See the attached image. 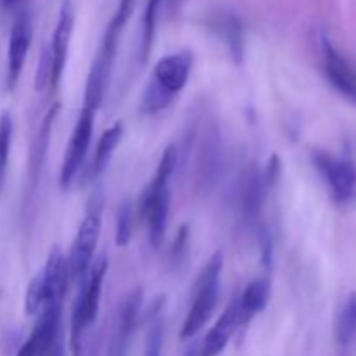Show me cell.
I'll use <instances>...</instances> for the list:
<instances>
[{
	"instance_id": "cell-1",
	"label": "cell",
	"mask_w": 356,
	"mask_h": 356,
	"mask_svg": "<svg viewBox=\"0 0 356 356\" xmlns=\"http://www.w3.org/2000/svg\"><path fill=\"white\" fill-rule=\"evenodd\" d=\"M136 0H120L117 10H115L113 17L108 23L106 31L103 35L97 54L94 58L92 65H90L89 76H87L86 83V94H83V106L87 110L96 111L103 103L104 92H106L108 80H110L111 68H113L115 58H117L118 42H120V35L124 31L125 24L131 19L132 13H134Z\"/></svg>"
},
{
	"instance_id": "cell-2",
	"label": "cell",
	"mask_w": 356,
	"mask_h": 356,
	"mask_svg": "<svg viewBox=\"0 0 356 356\" xmlns=\"http://www.w3.org/2000/svg\"><path fill=\"white\" fill-rule=\"evenodd\" d=\"M177 163V148L169 146L163 152L156 167L155 177L152 184L146 188L145 195L141 198V214L148 222L149 243L153 249H160L163 243V236L167 232V222H169L170 212V177Z\"/></svg>"
},
{
	"instance_id": "cell-3",
	"label": "cell",
	"mask_w": 356,
	"mask_h": 356,
	"mask_svg": "<svg viewBox=\"0 0 356 356\" xmlns=\"http://www.w3.org/2000/svg\"><path fill=\"white\" fill-rule=\"evenodd\" d=\"M108 271V256L99 254L92 261L87 273L86 280L82 282L83 287L76 298L75 306L72 313V325H70V346H72L73 356L82 355V341L86 336V330L96 320L99 313V301H101V289H103L104 277Z\"/></svg>"
},
{
	"instance_id": "cell-4",
	"label": "cell",
	"mask_w": 356,
	"mask_h": 356,
	"mask_svg": "<svg viewBox=\"0 0 356 356\" xmlns=\"http://www.w3.org/2000/svg\"><path fill=\"white\" fill-rule=\"evenodd\" d=\"M222 261H225L222 252L218 250L212 254L207 266L202 270L193 289V302L181 329V339H190L197 336L214 313L219 299V287H221Z\"/></svg>"
},
{
	"instance_id": "cell-5",
	"label": "cell",
	"mask_w": 356,
	"mask_h": 356,
	"mask_svg": "<svg viewBox=\"0 0 356 356\" xmlns=\"http://www.w3.org/2000/svg\"><path fill=\"white\" fill-rule=\"evenodd\" d=\"M101 219H103V198L101 195L90 198L87 204L86 214L76 232L75 242L72 245L68 261L70 280L83 282L86 280L89 268L92 264L94 250H96L97 240L101 233Z\"/></svg>"
},
{
	"instance_id": "cell-6",
	"label": "cell",
	"mask_w": 356,
	"mask_h": 356,
	"mask_svg": "<svg viewBox=\"0 0 356 356\" xmlns=\"http://www.w3.org/2000/svg\"><path fill=\"white\" fill-rule=\"evenodd\" d=\"M313 162L325 181L329 193L337 205H348L356 198V167L346 159L327 152L313 153Z\"/></svg>"
},
{
	"instance_id": "cell-7",
	"label": "cell",
	"mask_w": 356,
	"mask_h": 356,
	"mask_svg": "<svg viewBox=\"0 0 356 356\" xmlns=\"http://www.w3.org/2000/svg\"><path fill=\"white\" fill-rule=\"evenodd\" d=\"M94 115H96V111L82 108L79 120H76L75 127H73L72 138H70L68 148H66L65 159H63L61 163V172H59V186H61L63 191H66L72 186L80 167H82L83 159H86L87 149H89L90 145V138H92Z\"/></svg>"
},
{
	"instance_id": "cell-8",
	"label": "cell",
	"mask_w": 356,
	"mask_h": 356,
	"mask_svg": "<svg viewBox=\"0 0 356 356\" xmlns=\"http://www.w3.org/2000/svg\"><path fill=\"white\" fill-rule=\"evenodd\" d=\"M31 38H33V24L28 14H19L14 19L10 28L9 37V51H7V75H6V89L14 90L23 72L24 61H26L28 51H30Z\"/></svg>"
},
{
	"instance_id": "cell-9",
	"label": "cell",
	"mask_w": 356,
	"mask_h": 356,
	"mask_svg": "<svg viewBox=\"0 0 356 356\" xmlns=\"http://www.w3.org/2000/svg\"><path fill=\"white\" fill-rule=\"evenodd\" d=\"M191 66H193V56L188 51L174 52L159 59L153 70V82L159 83L169 96H176L186 86L190 79Z\"/></svg>"
},
{
	"instance_id": "cell-10",
	"label": "cell",
	"mask_w": 356,
	"mask_h": 356,
	"mask_svg": "<svg viewBox=\"0 0 356 356\" xmlns=\"http://www.w3.org/2000/svg\"><path fill=\"white\" fill-rule=\"evenodd\" d=\"M322 54H323V70L337 92L343 94L348 101L356 104V73L350 63L341 56L332 45V42L323 35L322 37Z\"/></svg>"
},
{
	"instance_id": "cell-11",
	"label": "cell",
	"mask_w": 356,
	"mask_h": 356,
	"mask_svg": "<svg viewBox=\"0 0 356 356\" xmlns=\"http://www.w3.org/2000/svg\"><path fill=\"white\" fill-rule=\"evenodd\" d=\"M73 23H75V13H73L72 0H63L58 23H56L54 33H52L51 47H49L52 56V87H58L63 72H65L70 40H72L73 33Z\"/></svg>"
},
{
	"instance_id": "cell-12",
	"label": "cell",
	"mask_w": 356,
	"mask_h": 356,
	"mask_svg": "<svg viewBox=\"0 0 356 356\" xmlns=\"http://www.w3.org/2000/svg\"><path fill=\"white\" fill-rule=\"evenodd\" d=\"M236 327H240V315H238V298L232 299L222 315L219 316L218 322L214 323L211 330L205 336L202 343L198 356H218L225 351L226 344L235 334Z\"/></svg>"
},
{
	"instance_id": "cell-13",
	"label": "cell",
	"mask_w": 356,
	"mask_h": 356,
	"mask_svg": "<svg viewBox=\"0 0 356 356\" xmlns=\"http://www.w3.org/2000/svg\"><path fill=\"white\" fill-rule=\"evenodd\" d=\"M266 177L256 167H250L242 179L240 186V211L247 222H256L263 209L266 197Z\"/></svg>"
},
{
	"instance_id": "cell-14",
	"label": "cell",
	"mask_w": 356,
	"mask_h": 356,
	"mask_svg": "<svg viewBox=\"0 0 356 356\" xmlns=\"http://www.w3.org/2000/svg\"><path fill=\"white\" fill-rule=\"evenodd\" d=\"M271 294V282L268 277H259L250 282L238 298L240 325H247L257 313L268 306Z\"/></svg>"
},
{
	"instance_id": "cell-15",
	"label": "cell",
	"mask_w": 356,
	"mask_h": 356,
	"mask_svg": "<svg viewBox=\"0 0 356 356\" xmlns=\"http://www.w3.org/2000/svg\"><path fill=\"white\" fill-rule=\"evenodd\" d=\"M212 28L228 49L233 63L240 65L243 59V28L238 17L232 13H219L212 19Z\"/></svg>"
},
{
	"instance_id": "cell-16",
	"label": "cell",
	"mask_w": 356,
	"mask_h": 356,
	"mask_svg": "<svg viewBox=\"0 0 356 356\" xmlns=\"http://www.w3.org/2000/svg\"><path fill=\"white\" fill-rule=\"evenodd\" d=\"M143 305V291L141 289H136L129 294V298L125 299L124 308H122L120 313V322H118L117 336H115V350L118 353L127 348L129 341H131L132 332L136 329V323H138L139 309H141Z\"/></svg>"
},
{
	"instance_id": "cell-17",
	"label": "cell",
	"mask_w": 356,
	"mask_h": 356,
	"mask_svg": "<svg viewBox=\"0 0 356 356\" xmlns=\"http://www.w3.org/2000/svg\"><path fill=\"white\" fill-rule=\"evenodd\" d=\"M122 136H124V124L122 122H117L115 125H111L108 131L103 132V136L97 141L96 155H94L92 165H90L89 174L90 179H96L101 174L106 170L108 163H110L111 156H113V152L117 149V146L120 145Z\"/></svg>"
},
{
	"instance_id": "cell-18",
	"label": "cell",
	"mask_w": 356,
	"mask_h": 356,
	"mask_svg": "<svg viewBox=\"0 0 356 356\" xmlns=\"http://www.w3.org/2000/svg\"><path fill=\"white\" fill-rule=\"evenodd\" d=\"M356 339V292H351L341 306L336 320V341L346 348Z\"/></svg>"
},
{
	"instance_id": "cell-19",
	"label": "cell",
	"mask_w": 356,
	"mask_h": 356,
	"mask_svg": "<svg viewBox=\"0 0 356 356\" xmlns=\"http://www.w3.org/2000/svg\"><path fill=\"white\" fill-rule=\"evenodd\" d=\"M163 0H148L145 7V14H143V31H141V63H146L149 52H152L153 40H155L156 33V17H159L160 6Z\"/></svg>"
},
{
	"instance_id": "cell-20",
	"label": "cell",
	"mask_w": 356,
	"mask_h": 356,
	"mask_svg": "<svg viewBox=\"0 0 356 356\" xmlns=\"http://www.w3.org/2000/svg\"><path fill=\"white\" fill-rule=\"evenodd\" d=\"M174 97L169 96L162 87L159 86L156 82L149 80V83L146 86L145 92H143V99H141V111L145 115H153L162 111L163 108H167L170 104Z\"/></svg>"
},
{
	"instance_id": "cell-21",
	"label": "cell",
	"mask_w": 356,
	"mask_h": 356,
	"mask_svg": "<svg viewBox=\"0 0 356 356\" xmlns=\"http://www.w3.org/2000/svg\"><path fill=\"white\" fill-rule=\"evenodd\" d=\"M132 226H134V207L131 200H124L117 212V229H115V243L118 247L129 245L132 238Z\"/></svg>"
},
{
	"instance_id": "cell-22",
	"label": "cell",
	"mask_w": 356,
	"mask_h": 356,
	"mask_svg": "<svg viewBox=\"0 0 356 356\" xmlns=\"http://www.w3.org/2000/svg\"><path fill=\"white\" fill-rule=\"evenodd\" d=\"M45 305V287H44V278L42 273H38L37 277H33V280L30 282L26 291V298H24V313L28 316H33L37 313L42 312Z\"/></svg>"
},
{
	"instance_id": "cell-23",
	"label": "cell",
	"mask_w": 356,
	"mask_h": 356,
	"mask_svg": "<svg viewBox=\"0 0 356 356\" xmlns=\"http://www.w3.org/2000/svg\"><path fill=\"white\" fill-rule=\"evenodd\" d=\"M13 117H10L9 111H3V113L0 115V177H3L7 160H9L10 143H13Z\"/></svg>"
},
{
	"instance_id": "cell-24",
	"label": "cell",
	"mask_w": 356,
	"mask_h": 356,
	"mask_svg": "<svg viewBox=\"0 0 356 356\" xmlns=\"http://www.w3.org/2000/svg\"><path fill=\"white\" fill-rule=\"evenodd\" d=\"M52 82V56H51V49L45 47L42 51V58L40 63H38L37 68V75H35V90L42 92L45 90V87L51 86Z\"/></svg>"
},
{
	"instance_id": "cell-25",
	"label": "cell",
	"mask_w": 356,
	"mask_h": 356,
	"mask_svg": "<svg viewBox=\"0 0 356 356\" xmlns=\"http://www.w3.org/2000/svg\"><path fill=\"white\" fill-rule=\"evenodd\" d=\"M162 323H155V327L149 332L148 341H146L145 356H160L162 351Z\"/></svg>"
},
{
	"instance_id": "cell-26",
	"label": "cell",
	"mask_w": 356,
	"mask_h": 356,
	"mask_svg": "<svg viewBox=\"0 0 356 356\" xmlns=\"http://www.w3.org/2000/svg\"><path fill=\"white\" fill-rule=\"evenodd\" d=\"M45 356H66V351H65V339L63 337H59L58 341H56L54 344H52L51 350L45 353Z\"/></svg>"
},
{
	"instance_id": "cell-27",
	"label": "cell",
	"mask_w": 356,
	"mask_h": 356,
	"mask_svg": "<svg viewBox=\"0 0 356 356\" xmlns=\"http://www.w3.org/2000/svg\"><path fill=\"white\" fill-rule=\"evenodd\" d=\"M16 356H35V348H33V343H31L30 339L26 341V343L23 344V346L19 348V351H17Z\"/></svg>"
},
{
	"instance_id": "cell-28",
	"label": "cell",
	"mask_w": 356,
	"mask_h": 356,
	"mask_svg": "<svg viewBox=\"0 0 356 356\" xmlns=\"http://www.w3.org/2000/svg\"><path fill=\"white\" fill-rule=\"evenodd\" d=\"M167 3H169V7H172V9H179L181 6H183L184 0H165Z\"/></svg>"
},
{
	"instance_id": "cell-29",
	"label": "cell",
	"mask_w": 356,
	"mask_h": 356,
	"mask_svg": "<svg viewBox=\"0 0 356 356\" xmlns=\"http://www.w3.org/2000/svg\"><path fill=\"white\" fill-rule=\"evenodd\" d=\"M19 2V0H2V3L6 7H13V6H16V3Z\"/></svg>"
},
{
	"instance_id": "cell-30",
	"label": "cell",
	"mask_w": 356,
	"mask_h": 356,
	"mask_svg": "<svg viewBox=\"0 0 356 356\" xmlns=\"http://www.w3.org/2000/svg\"><path fill=\"white\" fill-rule=\"evenodd\" d=\"M186 356H198V353L195 350H191V351H188V355Z\"/></svg>"
},
{
	"instance_id": "cell-31",
	"label": "cell",
	"mask_w": 356,
	"mask_h": 356,
	"mask_svg": "<svg viewBox=\"0 0 356 356\" xmlns=\"http://www.w3.org/2000/svg\"><path fill=\"white\" fill-rule=\"evenodd\" d=\"M0 183H2V177H0Z\"/></svg>"
}]
</instances>
